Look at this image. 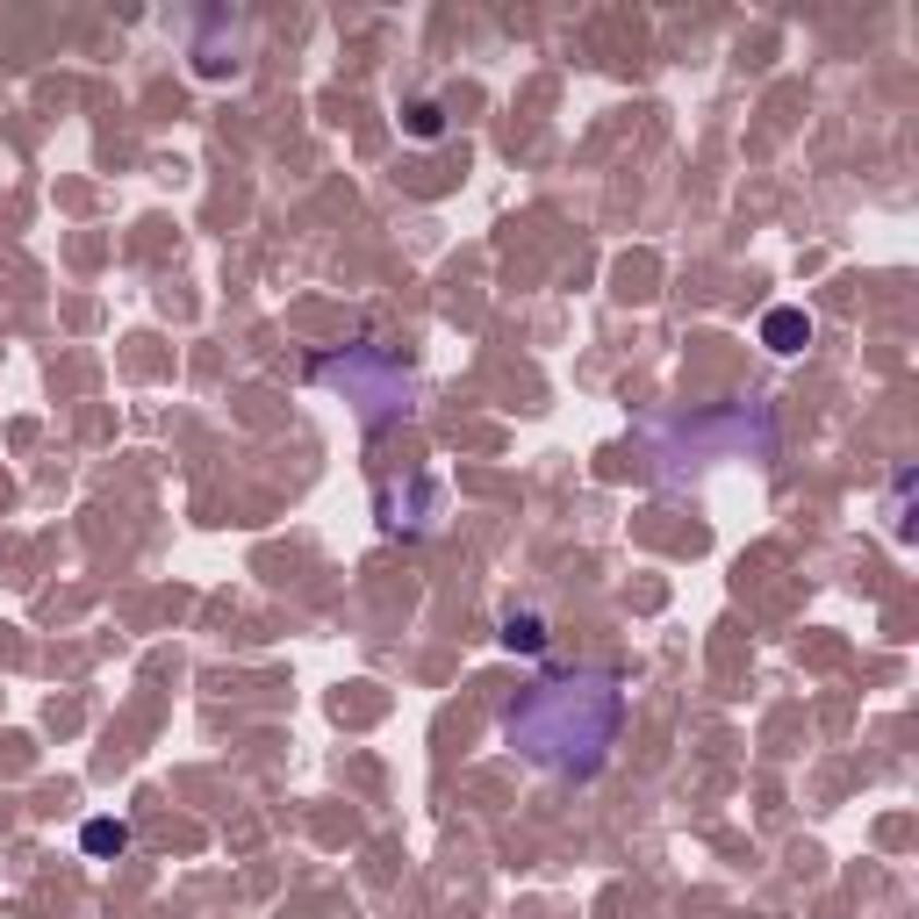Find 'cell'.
<instances>
[{
    "label": "cell",
    "mask_w": 919,
    "mask_h": 919,
    "mask_svg": "<svg viewBox=\"0 0 919 919\" xmlns=\"http://www.w3.org/2000/svg\"><path fill=\"white\" fill-rule=\"evenodd\" d=\"M510 646L539 654V646H546V625H539V618H510Z\"/></svg>",
    "instance_id": "3957f363"
},
{
    "label": "cell",
    "mask_w": 919,
    "mask_h": 919,
    "mask_svg": "<svg viewBox=\"0 0 919 919\" xmlns=\"http://www.w3.org/2000/svg\"><path fill=\"white\" fill-rule=\"evenodd\" d=\"M122 841H130V826H122V819H94V826H87V848H94V855H116Z\"/></svg>",
    "instance_id": "7a4b0ae2"
},
{
    "label": "cell",
    "mask_w": 919,
    "mask_h": 919,
    "mask_svg": "<svg viewBox=\"0 0 919 919\" xmlns=\"http://www.w3.org/2000/svg\"><path fill=\"white\" fill-rule=\"evenodd\" d=\"M805 330H812V324H805L798 310H776V316L762 324V338H769L776 352H798V346H805Z\"/></svg>",
    "instance_id": "6da1fadb"
}]
</instances>
